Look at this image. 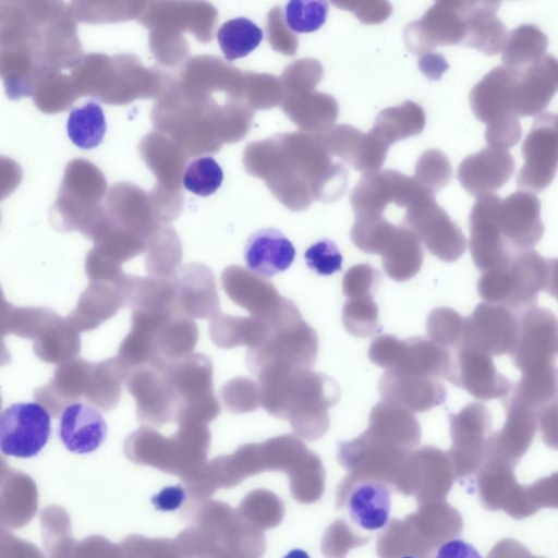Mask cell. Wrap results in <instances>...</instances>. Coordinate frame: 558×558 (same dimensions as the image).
I'll use <instances>...</instances> for the list:
<instances>
[{
    "label": "cell",
    "mask_w": 558,
    "mask_h": 558,
    "mask_svg": "<svg viewBox=\"0 0 558 558\" xmlns=\"http://www.w3.org/2000/svg\"><path fill=\"white\" fill-rule=\"evenodd\" d=\"M258 385L263 409L289 421L299 436L314 440L327 432L328 409L340 399V387L333 378L301 368L259 380Z\"/></svg>",
    "instance_id": "cell-1"
},
{
    "label": "cell",
    "mask_w": 558,
    "mask_h": 558,
    "mask_svg": "<svg viewBox=\"0 0 558 558\" xmlns=\"http://www.w3.org/2000/svg\"><path fill=\"white\" fill-rule=\"evenodd\" d=\"M268 335L258 345L247 348L246 365L257 379L311 369L318 354V336L302 317L295 303L284 298L265 320Z\"/></svg>",
    "instance_id": "cell-2"
},
{
    "label": "cell",
    "mask_w": 558,
    "mask_h": 558,
    "mask_svg": "<svg viewBox=\"0 0 558 558\" xmlns=\"http://www.w3.org/2000/svg\"><path fill=\"white\" fill-rule=\"evenodd\" d=\"M555 258H545L533 250L517 252L504 266L484 272L477 291L486 303L525 311L535 306L537 294H556Z\"/></svg>",
    "instance_id": "cell-3"
},
{
    "label": "cell",
    "mask_w": 558,
    "mask_h": 558,
    "mask_svg": "<svg viewBox=\"0 0 558 558\" xmlns=\"http://www.w3.org/2000/svg\"><path fill=\"white\" fill-rule=\"evenodd\" d=\"M162 372L174 404V422L208 424L220 412L214 393L213 363L204 353L192 352L167 362Z\"/></svg>",
    "instance_id": "cell-4"
},
{
    "label": "cell",
    "mask_w": 558,
    "mask_h": 558,
    "mask_svg": "<svg viewBox=\"0 0 558 558\" xmlns=\"http://www.w3.org/2000/svg\"><path fill=\"white\" fill-rule=\"evenodd\" d=\"M187 514L195 527L234 558H260L266 549L263 532L225 502L196 500L189 506Z\"/></svg>",
    "instance_id": "cell-5"
},
{
    "label": "cell",
    "mask_w": 558,
    "mask_h": 558,
    "mask_svg": "<svg viewBox=\"0 0 558 558\" xmlns=\"http://www.w3.org/2000/svg\"><path fill=\"white\" fill-rule=\"evenodd\" d=\"M430 196L435 194L413 178L397 170L386 169L363 173L351 192L350 201L355 217L383 216L390 203L409 208Z\"/></svg>",
    "instance_id": "cell-6"
},
{
    "label": "cell",
    "mask_w": 558,
    "mask_h": 558,
    "mask_svg": "<svg viewBox=\"0 0 558 558\" xmlns=\"http://www.w3.org/2000/svg\"><path fill=\"white\" fill-rule=\"evenodd\" d=\"M468 33V1L435 2L403 31L408 50L415 56L434 52L437 46L461 45Z\"/></svg>",
    "instance_id": "cell-7"
},
{
    "label": "cell",
    "mask_w": 558,
    "mask_h": 558,
    "mask_svg": "<svg viewBox=\"0 0 558 558\" xmlns=\"http://www.w3.org/2000/svg\"><path fill=\"white\" fill-rule=\"evenodd\" d=\"M402 227L411 230L427 250L439 259L452 263L466 250L460 227L435 201L426 197L407 208Z\"/></svg>",
    "instance_id": "cell-8"
},
{
    "label": "cell",
    "mask_w": 558,
    "mask_h": 558,
    "mask_svg": "<svg viewBox=\"0 0 558 558\" xmlns=\"http://www.w3.org/2000/svg\"><path fill=\"white\" fill-rule=\"evenodd\" d=\"M50 432V414L38 402L13 403L0 412V451L7 456H37Z\"/></svg>",
    "instance_id": "cell-9"
},
{
    "label": "cell",
    "mask_w": 558,
    "mask_h": 558,
    "mask_svg": "<svg viewBox=\"0 0 558 558\" xmlns=\"http://www.w3.org/2000/svg\"><path fill=\"white\" fill-rule=\"evenodd\" d=\"M557 116L542 112L521 147L524 163L518 172L517 183L522 191L541 192L551 183L557 168Z\"/></svg>",
    "instance_id": "cell-10"
},
{
    "label": "cell",
    "mask_w": 558,
    "mask_h": 558,
    "mask_svg": "<svg viewBox=\"0 0 558 558\" xmlns=\"http://www.w3.org/2000/svg\"><path fill=\"white\" fill-rule=\"evenodd\" d=\"M501 198L494 194L477 197L470 213V251L483 272L506 265L515 254L498 223Z\"/></svg>",
    "instance_id": "cell-11"
},
{
    "label": "cell",
    "mask_w": 558,
    "mask_h": 558,
    "mask_svg": "<svg viewBox=\"0 0 558 558\" xmlns=\"http://www.w3.org/2000/svg\"><path fill=\"white\" fill-rule=\"evenodd\" d=\"M557 353V319L545 307L533 306L518 318V333L510 352L513 365L521 372L555 364Z\"/></svg>",
    "instance_id": "cell-12"
},
{
    "label": "cell",
    "mask_w": 558,
    "mask_h": 558,
    "mask_svg": "<svg viewBox=\"0 0 558 558\" xmlns=\"http://www.w3.org/2000/svg\"><path fill=\"white\" fill-rule=\"evenodd\" d=\"M457 349L456 359H452L451 369L446 379L483 400L509 395L512 383L498 372L492 355L464 343Z\"/></svg>",
    "instance_id": "cell-13"
},
{
    "label": "cell",
    "mask_w": 558,
    "mask_h": 558,
    "mask_svg": "<svg viewBox=\"0 0 558 558\" xmlns=\"http://www.w3.org/2000/svg\"><path fill=\"white\" fill-rule=\"evenodd\" d=\"M518 333V317L506 306L481 303L471 316L464 317L461 343L477 348L489 355H502L513 349Z\"/></svg>",
    "instance_id": "cell-14"
},
{
    "label": "cell",
    "mask_w": 558,
    "mask_h": 558,
    "mask_svg": "<svg viewBox=\"0 0 558 558\" xmlns=\"http://www.w3.org/2000/svg\"><path fill=\"white\" fill-rule=\"evenodd\" d=\"M162 367L148 364L128 371V389L144 426L158 428L174 420V404Z\"/></svg>",
    "instance_id": "cell-15"
},
{
    "label": "cell",
    "mask_w": 558,
    "mask_h": 558,
    "mask_svg": "<svg viewBox=\"0 0 558 558\" xmlns=\"http://www.w3.org/2000/svg\"><path fill=\"white\" fill-rule=\"evenodd\" d=\"M558 84L555 57L545 54L532 64L515 70L511 86V108L517 118L539 114L553 99Z\"/></svg>",
    "instance_id": "cell-16"
},
{
    "label": "cell",
    "mask_w": 558,
    "mask_h": 558,
    "mask_svg": "<svg viewBox=\"0 0 558 558\" xmlns=\"http://www.w3.org/2000/svg\"><path fill=\"white\" fill-rule=\"evenodd\" d=\"M498 223L504 238L515 253L531 250L544 233L538 197L530 192L517 191L501 199Z\"/></svg>",
    "instance_id": "cell-17"
},
{
    "label": "cell",
    "mask_w": 558,
    "mask_h": 558,
    "mask_svg": "<svg viewBox=\"0 0 558 558\" xmlns=\"http://www.w3.org/2000/svg\"><path fill=\"white\" fill-rule=\"evenodd\" d=\"M384 401L410 412H425L446 400V389L437 379L400 369H387L379 380Z\"/></svg>",
    "instance_id": "cell-18"
},
{
    "label": "cell",
    "mask_w": 558,
    "mask_h": 558,
    "mask_svg": "<svg viewBox=\"0 0 558 558\" xmlns=\"http://www.w3.org/2000/svg\"><path fill=\"white\" fill-rule=\"evenodd\" d=\"M221 286L232 302L263 320L276 312L283 299L267 278L238 265L222 270Z\"/></svg>",
    "instance_id": "cell-19"
},
{
    "label": "cell",
    "mask_w": 558,
    "mask_h": 558,
    "mask_svg": "<svg viewBox=\"0 0 558 558\" xmlns=\"http://www.w3.org/2000/svg\"><path fill=\"white\" fill-rule=\"evenodd\" d=\"M514 171L508 150L486 147L465 157L458 168V180L474 197L490 194L506 184Z\"/></svg>",
    "instance_id": "cell-20"
},
{
    "label": "cell",
    "mask_w": 558,
    "mask_h": 558,
    "mask_svg": "<svg viewBox=\"0 0 558 558\" xmlns=\"http://www.w3.org/2000/svg\"><path fill=\"white\" fill-rule=\"evenodd\" d=\"M175 289L178 308L190 318L210 319L220 313L216 278L208 266L192 263L181 267Z\"/></svg>",
    "instance_id": "cell-21"
},
{
    "label": "cell",
    "mask_w": 558,
    "mask_h": 558,
    "mask_svg": "<svg viewBox=\"0 0 558 558\" xmlns=\"http://www.w3.org/2000/svg\"><path fill=\"white\" fill-rule=\"evenodd\" d=\"M107 430L102 414L86 402L69 404L59 420V438L69 451L77 454L98 449L106 439Z\"/></svg>",
    "instance_id": "cell-22"
},
{
    "label": "cell",
    "mask_w": 558,
    "mask_h": 558,
    "mask_svg": "<svg viewBox=\"0 0 558 558\" xmlns=\"http://www.w3.org/2000/svg\"><path fill=\"white\" fill-rule=\"evenodd\" d=\"M514 74L515 70L501 64L487 73L471 90V109L486 126L515 117L511 108Z\"/></svg>",
    "instance_id": "cell-23"
},
{
    "label": "cell",
    "mask_w": 558,
    "mask_h": 558,
    "mask_svg": "<svg viewBox=\"0 0 558 558\" xmlns=\"http://www.w3.org/2000/svg\"><path fill=\"white\" fill-rule=\"evenodd\" d=\"M296 251L292 242L278 229L264 228L252 233L244 246V260L252 272L264 278L287 270Z\"/></svg>",
    "instance_id": "cell-24"
},
{
    "label": "cell",
    "mask_w": 558,
    "mask_h": 558,
    "mask_svg": "<svg viewBox=\"0 0 558 558\" xmlns=\"http://www.w3.org/2000/svg\"><path fill=\"white\" fill-rule=\"evenodd\" d=\"M125 453L134 463L180 474V450L174 435L166 437L154 427L142 426L128 437Z\"/></svg>",
    "instance_id": "cell-25"
},
{
    "label": "cell",
    "mask_w": 558,
    "mask_h": 558,
    "mask_svg": "<svg viewBox=\"0 0 558 558\" xmlns=\"http://www.w3.org/2000/svg\"><path fill=\"white\" fill-rule=\"evenodd\" d=\"M122 294L133 313L166 316L179 311L175 280L124 276Z\"/></svg>",
    "instance_id": "cell-26"
},
{
    "label": "cell",
    "mask_w": 558,
    "mask_h": 558,
    "mask_svg": "<svg viewBox=\"0 0 558 558\" xmlns=\"http://www.w3.org/2000/svg\"><path fill=\"white\" fill-rule=\"evenodd\" d=\"M331 142L333 151L363 173L379 170L386 160L388 147L371 131L363 133L352 125H340Z\"/></svg>",
    "instance_id": "cell-27"
},
{
    "label": "cell",
    "mask_w": 558,
    "mask_h": 558,
    "mask_svg": "<svg viewBox=\"0 0 558 558\" xmlns=\"http://www.w3.org/2000/svg\"><path fill=\"white\" fill-rule=\"evenodd\" d=\"M452 364V355L429 339L412 337L400 340L396 362L390 369H400L433 378L447 377Z\"/></svg>",
    "instance_id": "cell-28"
},
{
    "label": "cell",
    "mask_w": 558,
    "mask_h": 558,
    "mask_svg": "<svg viewBox=\"0 0 558 558\" xmlns=\"http://www.w3.org/2000/svg\"><path fill=\"white\" fill-rule=\"evenodd\" d=\"M500 4L499 1H468V33L462 46L488 56L502 51L508 34L496 16Z\"/></svg>",
    "instance_id": "cell-29"
},
{
    "label": "cell",
    "mask_w": 558,
    "mask_h": 558,
    "mask_svg": "<svg viewBox=\"0 0 558 558\" xmlns=\"http://www.w3.org/2000/svg\"><path fill=\"white\" fill-rule=\"evenodd\" d=\"M347 507L350 518L360 527L367 531L383 529L390 517V492L378 481L361 482L352 488Z\"/></svg>",
    "instance_id": "cell-30"
},
{
    "label": "cell",
    "mask_w": 558,
    "mask_h": 558,
    "mask_svg": "<svg viewBox=\"0 0 558 558\" xmlns=\"http://www.w3.org/2000/svg\"><path fill=\"white\" fill-rule=\"evenodd\" d=\"M379 255L386 274L396 281L414 277L421 269L424 257L418 238L402 226L396 227Z\"/></svg>",
    "instance_id": "cell-31"
},
{
    "label": "cell",
    "mask_w": 558,
    "mask_h": 558,
    "mask_svg": "<svg viewBox=\"0 0 558 558\" xmlns=\"http://www.w3.org/2000/svg\"><path fill=\"white\" fill-rule=\"evenodd\" d=\"M425 121L423 108L412 100H405L380 111L369 131L389 148L400 140L421 134Z\"/></svg>",
    "instance_id": "cell-32"
},
{
    "label": "cell",
    "mask_w": 558,
    "mask_h": 558,
    "mask_svg": "<svg viewBox=\"0 0 558 558\" xmlns=\"http://www.w3.org/2000/svg\"><path fill=\"white\" fill-rule=\"evenodd\" d=\"M208 331L211 341L219 348H252L263 342L269 327L265 320L253 316L239 317L220 312L209 319Z\"/></svg>",
    "instance_id": "cell-33"
},
{
    "label": "cell",
    "mask_w": 558,
    "mask_h": 558,
    "mask_svg": "<svg viewBox=\"0 0 558 558\" xmlns=\"http://www.w3.org/2000/svg\"><path fill=\"white\" fill-rule=\"evenodd\" d=\"M198 341L196 323L180 311L170 315L156 333V348L162 361L170 362L193 352Z\"/></svg>",
    "instance_id": "cell-34"
},
{
    "label": "cell",
    "mask_w": 558,
    "mask_h": 558,
    "mask_svg": "<svg viewBox=\"0 0 558 558\" xmlns=\"http://www.w3.org/2000/svg\"><path fill=\"white\" fill-rule=\"evenodd\" d=\"M547 36L535 25L524 24L511 31L502 48V65L521 70L545 56Z\"/></svg>",
    "instance_id": "cell-35"
},
{
    "label": "cell",
    "mask_w": 558,
    "mask_h": 558,
    "mask_svg": "<svg viewBox=\"0 0 558 558\" xmlns=\"http://www.w3.org/2000/svg\"><path fill=\"white\" fill-rule=\"evenodd\" d=\"M557 371L555 364L542 365L522 372L510 397L525 407L541 412L555 401Z\"/></svg>",
    "instance_id": "cell-36"
},
{
    "label": "cell",
    "mask_w": 558,
    "mask_h": 558,
    "mask_svg": "<svg viewBox=\"0 0 558 558\" xmlns=\"http://www.w3.org/2000/svg\"><path fill=\"white\" fill-rule=\"evenodd\" d=\"M107 122L101 106L89 100L73 108L68 117L66 133L71 142L82 149H93L104 140Z\"/></svg>",
    "instance_id": "cell-37"
},
{
    "label": "cell",
    "mask_w": 558,
    "mask_h": 558,
    "mask_svg": "<svg viewBox=\"0 0 558 558\" xmlns=\"http://www.w3.org/2000/svg\"><path fill=\"white\" fill-rule=\"evenodd\" d=\"M263 37L262 28L244 16L225 22L217 32L219 47L228 61L246 57L259 46Z\"/></svg>",
    "instance_id": "cell-38"
},
{
    "label": "cell",
    "mask_w": 558,
    "mask_h": 558,
    "mask_svg": "<svg viewBox=\"0 0 558 558\" xmlns=\"http://www.w3.org/2000/svg\"><path fill=\"white\" fill-rule=\"evenodd\" d=\"M236 511L246 523L263 531L281 522L284 505L274 493L255 489L245 496Z\"/></svg>",
    "instance_id": "cell-39"
},
{
    "label": "cell",
    "mask_w": 558,
    "mask_h": 558,
    "mask_svg": "<svg viewBox=\"0 0 558 558\" xmlns=\"http://www.w3.org/2000/svg\"><path fill=\"white\" fill-rule=\"evenodd\" d=\"M369 423L374 434L408 438L420 435V424L412 412L384 400L372 409Z\"/></svg>",
    "instance_id": "cell-40"
},
{
    "label": "cell",
    "mask_w": 558,
    "mask_h": 558,
    "mask_svg": "<svg viewBox=\"0 0 558 558\" xmlns=\"http://www.w3.org/2000/svg\"><path fill=\"white\" fill-rule=\"evenodd\" d=\"M265 471L288 473L307 452L295 435L283 434L259 442Z\"/></svg>",
    "instance_id": "cell-41"
},
{
    "label": "cell",
    "mask_w": 558,
    "mask_h": 558,
    "mask_svg": "<svg viewBox=\"0 0 558 558\" xmlns=\"http://www.w3.org/2000/svg\"><path fill=\"white\" fill-rule=\"evenodd\" d=\"M223 171L211 156H199L187 163L183 185L193 194L209 196L222 184Z\"/></svg>",
    "instance_id": "cell-42"
},
{
    "label": "cell",
    "mask_w": 558,
    "mask_h": 558,
    "mask_svg": "<svg viewBox=\"0 0 558 558\" xmlns=\"http://www.w3.org/2000/svg\"><path fill=\"white\" fill-rule=\"evenodd\" d=\"M396 227L384 216H361L355 217L350 235L361 251L379 254Z\"/></svg>",
    "instance_id": "cell-43"
},
{
    "label": "cell",
    "mask_w": 558,
    "mask_h": 558,
    "mask_svg": "<svg viewBox=\"0 0 558 558\" xmlns=\"http://www.w3.org/2000/svg\"><path fill=\"white\" fill-rule=\"evenodd\" d=\"M451 177L450 160L441 150L432 148L417 158L413 179L434 194L447 186Z\"/></svg>",
    "instance_id": "cell-44"
},
{
    "label": "cell",
    "mask_w": 558,
    "mask_h": 558,
    "mask_svg": "<svg viewBox=\"0 0 558 558\" xmlns=\"http://www.w3.org/2000/svg\"><path fill=\"white\" fill-rule=\"evenodd\" d=\"M430 340L444 348H458L464 333V317L450 307L434 308L426 319Z\"/></svg>",
    "instance_id": "cell-45"
},
{
    "label": "cell",
    "mask_w": 558,
    "mask_h": 558,
    "mask_svg": "<svg viewBox=\"0 0 558 558\" xmlns=\"http://www.w3.org/2000/svg\"><path fill=\"white\" fill-rule=\"evenodd\" d=\"M342 323L355 337L373 336L378 327V306L373 296L348 299L342 308Z\"/></svg>",
    "instance_id": "cell-46"
},
{
    "label": "cell",
    "mask_w": 558,
    "mask_h": 558,
    "mask_svg": "<svg viewBox=\"0 0 558 558\" xmlns=\"http://www.w3.org/2000/svg\"><path fill=\"white\" fill-rule=\"evenodd\" d=\"M220 398L228 412H253L260 405V387L251 378L235 377L221 387Z\"/></svg>",
    "instance_id": "cell-47"
},
{
    "label": "cell",
    "mask_w": 558,
    "mask_h": 558,
    "mask_svg": "<svg viewBox=\"0 0 558 558\" xmlns=\"http://www.w3.org/2000/svg\"><path fill=\"white\" fill-rule=\"evenodd\" d=\"M328 3L322 0H292L286 5V22L295 33H312L326 22Z\"/></svg>",
    "instance_id": "cell-48"
},
{
    "label": "cell",
    "mask_w": 558,
    "mask_h": 558,
    "mask_svg": "<svg viewBox=\"0 0 558 558\" xmlns=\"http://www.w3.org/2000/svg\"><path fill=\"white\" fill-rule=\"evenodd\" d=\"M304 258L307 267L322 276H330L342 266V255L337 244L329 239L312 244L305 251Z\"/></svg>",
    "instance_id": "cell-49"
},
{
    "label": "cell",
    "mask_w": 558,
    "mask_h": 558,
    "mask_svg": "<svg viewBox=\"0 0 558 558\" xmlns=\"http://www.w3.org/2000/svg\"><path fill=\"white\" fill-rule=\"evenodd\" d=\"M380 272L368 264H359L347 270L342 290L348 299L373 296L380 282Z\"/></svg>",
    "instance_id": "cell-50"
},
{
    "label": "cell",
    "mask_w": 558,
    "mask_h": 558,
    "mask_svg": "<svg viewBox=\"0 0 558 558\" xmlns=\"http://www.w3.org/2000/svg\"><path fill=\"white\" fill-rule=\"evenodd\" d=\"M128 541L129 558H183L173 539L133 535Z\"/></svg>",
    "instance_id": "cell-51"
},
{
    "label": "cell",
    "mask_w": 558,
    "mask_h": 558,
    "mask_svg": "<svg viewBox=\"0 0 558 558\" xmlns=\"http://www.w3.org/2000/svg\"><path fill=\"white\" fill-rule=\"evenodd\" d=\"M522 136L519 118L511 117L496 124L486 126L485 141L488 147L508 150L517 145Z\"/></svg>",
    "instance_id": "cell-52"
},
{
    "label": "cell",
    "mask_w": 558,
    "mask_h": 558,
    "mask_svg": "<svg viewBox=\"0 0 558 558\" xmlns=\"http://www.w3.org/2000/svg\"><path fill=\"white\" fill-rule=\"evenodd\" d=\"M336 4L353 12L363 24L383 23L392 12V5L388 1L357 0Z\"/></svg>",
    "instance_id": "cell-53"
},
{
    "label": "cell",
    "mask_w": 558,
    "mask_h": 558,
    "mask_svg": "<svg viewBox=\"0 0 558 558\" xmlns=\"http://www.w3.org/2000/svg\"><path fill=\"white\" fill-rule=\"evenodd\" d=\"M186 496L183 486H167L151 496V502L159 511H173L182 506Z\"/></svg>",
    "instance_id": "cell-54"
},
{
    "label": "cell",
    "mask_w": 558,
    "mask_h": 558,
    "mask_svg": "<svg viewBox=\"0 0 558 558\" xmlns=\"http://www.w3.org/2000/svg\"><path fill=\"white\" fill-rule=\"evenodd\" d=\"M434 558H482L473 545L463 539H450L444 543Z\"/></svg>",
    "instance_id": "cell-55"
},
{
    "label": "cell",
    "mask_w": 558,
    "mask_h": 558,
    "mask_svg": "<svg viewBox=\"0 0 558 558\" xmlns=\"http://www.w3.org/2000/svg\"><path fill=\"white\" fill-rule=\"evenodd\" d=\"M417 66L429 81L434 82L441 78L449 64L442 54L429 52L421 56Z\"/></svg>",
    "instance_id": "cell-56"
},
{
    "label": "cell",
    "mask_w": 558,
    "mask_h": 558,
    "mask_svg": "<svg viewBox=\"0 0 558 558\" xmlns=\"http://www.w3.org/2000/svg\"><path fill=\"white\" fill-rule=\"evenodd\" d=\"M283 558H310L308 554L303 549H292Z\"/></svg>",
    "instance_id": "cell-57"
},
{
    "label": "cell",
    "mask_w": 558,
    "mask_h": 558,
    "mask_svg": "<svg viewBox=\"0 0 558 558\" xmlns=\"http://www.w3.org/2000/svg\"><path fill=\"white\" fill-rule=\"evenodd\" d=\"M402 558H415V557H412V556H405V557H402Z\"/></svg>",
    "instance_id": "cell-58"
},
{
    "label": "cell",
    "mask_w": 558,
    "mask_h": 558,
    "mask_svg": "<svg viewBox=\"0 0 558 558\" xmlns=\"http://www.w3.org/2000/svg\"><path fill=\"white\" fill-rule=\"evenodd\" d=\"M229 558H233V557H229Z\"/></svg>",
    "instance_id": "cell-59"
}]
</instances>
